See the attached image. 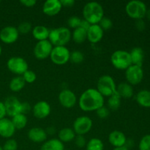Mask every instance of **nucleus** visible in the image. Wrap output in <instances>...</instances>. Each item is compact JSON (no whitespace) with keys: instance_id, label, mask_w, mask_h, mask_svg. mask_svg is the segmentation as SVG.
Instances as JSON below:
<instances>
[{"instance_id":"nucleus-1","label":"nucleus","mask_w":150,"mask_h":150,"mask_svg":"<svg viewBox=\"0 0 150 150\" xmlns=\"http://www.w3.org/2000/svg\"><path fill=\"white\" fill-rule=\"evenodd\" d=\"M104 97L97 89L89 88L81 95L79 99V105L83 111H96L98 108L103 106Z\"/></svg>"},{"instance_id":"nucleus-2","label":"nucleus","mask_w":150,"mask_h":150,"mask_svg":"<svg viewBox=\"0 0 150 150\" xmlns=\"http://www.w3.org/2000/svg\"><path fill=\"white\" fill-rule=\"evenodd\" d=\"M83 19L91 25L98 24L104 17V9L98 1H89L83 8Z\"/></svg>"},{"instance_id":"nucleus-3","label":"nucleus","mask_w":150,"mask_h":150,"mask_svg":"<svg viewBox=\"0 0 150 150\" xmlns=\"http://www.w3.org/2000/svg\"><path fill=\"white\" fill-rule=\"evenodd\" d=\"M71 40V32L65 26L50 29L48 40L53 46H65Z\"/></svg>"},{"instance_id":"nucleus-4","label":"nucleus","mask_w":150,"mask_h":150,"mask_svg":"<svg viewBox=\"0 0 150 150\" xmlns=\"http://www.w3.org/2000/svg\"><path fill=\"white\" fill-rule=\"evenodd\" d=\"M146 5L140 0H132L128 1L125 6V12L129 17L135 20H141L146 16Z\"/></svg>"},{"instance_id":"nucleus-5","label":"nucleus","mask_w":150,"mask_h":150,"mask_svg":"<svg viewBox=\"0 0 150 150\" xmlns=\"http://www.w3.org/2000/svg\"><path fill=\"white\" fill-rule=\"evenodd\" d=\"M97 90L103 97H110L117 92L115 81L109 75H103L98 79Z\"/></svg>"},{"instance_id":"nucleus-6","label":"nucleus","mask_w":150,"mask_h":150,"mask_svg":"<svg viewBox=\"0 0 150 150\" xmlns=\"http://www.w3.org/2000/svg\"><path fill=\"white\" fill-rule=\"evenodd\" d=\"M111 62L116 69L125 70L132 64L130 53L125 50L115 51L111 56Z\"/></svg>"},{"instance_id":"nucleus-7","label":"nucleus","mask_w":150,"mask_h":150,"mask_svg":"<svg viewBox=\"0 0 150 150\" xmlns=\"http://www.w3.org/2000/svg\"><path fill=\"white\" fill-rule=\"evenodd\" d=\"M70 51L66 46H54L50 59L57 65H63L70 61Z\"/></svg>"},{"instance_id":"nucleus-8","label":"nucleus","mask_w":150,"mask_h":150,"mask_svg":"<svg viewBox=\"0 0 150 150\" xmlns=\"http://www.w3.org/2000/svg\"><path fill=\"white\" fill-rule=\"evenodd\" d=\"M7 67L13 73L22 76L26 70H29L28 62L21 57H13L7 60Z\"/></svg>"},{"instance_id":"nucleus-9","label":"nucleus","mask_w":150,"mask_h":150,"mask_svg":"<svg viewBox=\"0 0 150 150\" xmlns=\"http://www.w3.org/2000/svg\"><path fill=\"white\" fill-rule=\"evenodd\" d=\"M93 126L92 119L87 116H81L75 120L73 125V130L76 135L84 136L89 133Z\"/></svg>"},{"instance_id":"nucleus-10","label":"nucleus","mask_w":150,"mask_h":150,"mask_svg":"<svg viewBox=\"0 0 150 150\" xmlns=\"http://www.w3.org/2000/svg\"><path fill=\"white\" fill-rule=\"evenodd\" d=\"M144 78V70L142 67L131 64L125 70V79L130 85H137L142 82Z\"/></svg>"},{"instance_id":"nucleus-11","label":"nucleus","mask_w":150,"mask_h":150,"mask_svg":"<svg viewBox=\"0 0 150 150\" xmlns=\"http://www.w3.org/2000/svg\"><path fill=\"white\" fill-rule=\"evenodd\" d=\"M53 47L52 44L48 40L38 41L34 48V55L39 60L45 59L50 57Z\"/></svg>"},{"instance_id":"nucleus-12","label":"nucleus","mask_w":150,"mask_h":150,"mask_svg":"<svg viewBox=\"0 0 150 150\" xmlns=\"http://www.w3.org/2000/svg\"><path fill=\"white\" fill-rule=\"evenodd\" d=\"M7 115L13 117L17 114H22V103L15 96H9L4 102Z\"/></svg>"},{"instance_id":"nucleus-13","label":"nucleus","mask_w":150,"mask_h":150,"mask_svg":"<svg viewBox=\"0 0 150 150\" xmlns=\"http://www.w3.org/2000/svg\"><path fill=\"white\" fill-rule=\"evenodd\" d=\"M19 32L18 29L13 26H7L0 31V40L6 44H12L18 40Z\"/></svg>"},{"instance_id":"nucleus-14","label":"nucleus","mask_w":150,"mask_h":150,"mask_svg":"<svg viewBox=\"0 0 150 150\" xmlns=\"http://www.w3.org/2000/svg\"><path fill=\"white\" fill-rule=\"evenodd\" d=\"M59 101L64 108H71L77 103V98L73 91L65 89L62 90L59 94Z\"/></svg>"},{"instance_id":"nucleus-15","label":"nucleus","mask_w":150,"mask_h":150,"mask_svg":"<svg viewBox=\"0 0 150 150\" xmlns=\"http://www.w3.org/2000/svg\"><path fill=\"white\" fill-rule=\"evenodd\" d=\"M51 112V108L48 102L44 100L36 103L32 108V114L35 118L43 120L48 117Z\"/></svg>"},{"instance_id":"nucleus-16","label":"nucleus","mask_w":150,"mask_h":150,"mask_svg":"<svg viewBox=\"0 0 150 150\" xmlns=\"http://www.w3.org/2000/svg\"><path fill=\"white\" fill-rule=\"evenodd\" d=\"M62 8L60 0H47L42 4V12L48 16H54L59 13Z\"/></svg>"},{"instance_id":"nucleus-17","label":"nucleus","mask_w":150,"mask_h":150,"mask_svg":"<svg viewBox=\"0 0 150 150\" xmlns=\"http://www.w3.org/2000/svg\"><path fill=\"white\" fill-rule=\"evenodd\" d=\"M127 140L125 133L120 130H114L108 135V142L114 148L125 146Z\"/></svg>"},{"instance_id":"nucleus-18","label":"nucleus","mask_w":150,"mask_h":150,"mask_svg":"<svg viewBox=\"0 0 150 150\" xmlns=\"http://www.w3.org/2000/svg\"><path fill=\"white\" fill-rule=\"evenodd\" d=\"M47 134L45 130L40 127H35L31 128L28 132V138L34 143H44L46 141Z\"/></svg>"},{"instance_id":"nucleus-19","label":"nucleus","mask_w":150,"mask_h":150,"mask_svg":"<svg viewBox=\"0 0 150 150\" xmlns=\"http://www.w3.org/2000/svg\"><path fill=\"white\" fill-rule=\"evenodd\" d=\"M16 130L11 120L6 117L0 120V136L5 139H11Z\"/></svg>"},{"instance_id":"nucleus-20","label":"nucleus","mask_w":150,"mask_h":150,"mask_svg":"<svg viewBox=\"0 0 150 150\" xmlns=\"http://www.w3.org/2000/svg\"><path fill=\"white\" fill-rule=\"evenodd\" d=\"M104 31L99 24H92L87 30V40L91 43H98L103 38Z\"/></svg>"},{"instance_id":"nucleus-21","label":"nucleus","mask_w":150,"mask_h":150,"mask_svg":"<svg viewBox=\"0 0 150 150\" xmlns=\"http://www.w3.org/2000/svg\"><path fill=\"white\" fill-rule=\"evenodd\" d=\"M49 32L50 29L48 27L42 26V25H38V26H35L32 30V36L38 41L48 40Z\"/></svg>"},{"instance_id":"nucleus-22","label":"nucleus","mask_w":150,"mask_h":150,"mask_svg":"<svg viewBox=\"0 0 150 150\" xmlns=\"http://www.w3.org/2000/svg\"><path fill=\"white\" fill-rule=\"evenodd\" d=\"M129 53H130L132 64L142 67L144 58V53L143 49L141 47H135Z\"/></svg>"},{"instance_id":"nucleus-23","label":"nucleus","mask_w":150,"mask_h":150,"mask_svg":"<svg viewBox=\"0 0 150 150\" xmlns=\"http://www.w3.org/2000/svg\"><path fill=\"white\" fill-rule=\"evenodd\" d=\"M117 92L122 98H130L133 97L134 90L130 83L127 82H122L117 86Z\"/></svg>"},{"instance_id":"nucleus-24","label":"nucleus","mask_w":150,"mask_h":150,"mask_svg":"<svg viewBox=\"0 0 150 150\" xmlns=\"http://www.w3.org/2000/svg\"><path fill=\"white\" fill-rule=\"evenodd\" d=\"M40 150H64V145L58 139H51L42 144Z\"/></svg>"},{"instance_id":"nucleus-25","label":"nucleus","mask_w":150,"mask_h":150,"mask_svg":"<svg viewBox=\"0 0 150 150\" xmlns=\"http://www.w3.org/2000/svg\"><path fill=\"white\" fill-rule=\"evenodd\" d=\"M76 134L75 133L73 128L70 127H64L59 131L58 139L61 141L63 144L68 143L72 142L76 138Z\"/></svg>"},{"instance_id":"nucleus-26","label":"nucleus","mask_w":150,"mask_h":150,"mask_svg":"<svg viewBox=\"0 0 150 150\" xmlns=\"http://www.w3.org/2000/svg\"><path fill=\"white\" fill-rule=\"evenodd\" d=\"M136 99L141 106L150 108V91L146 89L139 91L136 95Z\"/></svg>"},{"instance_id":"nucleus-27","label":"nucleus","mask_w":150,"mask_h":150,"mask_svg":"<svg viewBox=\"0 0 150 150\" xmlns=\"http://www.w3.org/2000/svg\"><path fill=\"white\" fill-rule=\"evenodd\" d=\"M71 39L76 43H83L87 40V31L82 27H78L71 33Z\"/></svg>"},{"instance_id":"nucleus-28","label":"nucleus","mask_w":150,"mask_h":150,"mask_svg":"<svg viewBox=\"0 0 150 150\" xmlns=\"http://www.w3.org/2000/svg\"><path fill=\"white\" fill-rule=\"evenodd\" d=\"M11 121L16 130H22L27 125L28 119L25 114H19L12 117Z\"/></svg>"},{"instance_id":"nucleus-29","label":"nucleus","mask_w":150,"mask_h":150,"mask_svg":"<svg viewBox=\"0 0 150 150\" xmlns=\"http://www.w3.org/2000/svg\"><path fill=\"white\" fill-rule=\"evenodd\" d=\"M25 84H26V82L23 80V77L21 76H18L13 78L10 81L9 87H10L11 91H13L14 92H17L22 90L23 89V87H24Z\"/></svg>"},{"instance_id":"nucleus-30","label":"nucleus","mask_w":150,"mask_h":150,"mask_svg":"<svg viewBox=\"0 0 150 150\" xmlns=\"http://www.w3.org/2000/svg\"><path fill=\"white\" fill-rule=\"evenodd\" d=\"M121 99L122 98L117 92L113 94L111 96L108 97V101H107L108 108L111 110H113V111H117L121 105Z\"/></svg>"},{"instance_id":"nucleus-31","label":"nucleus","mask_w":150,"mask_h":150,"mask_svg":"<svg viewBox=\"0 0 150 150\" xmlns=\"http://www.w3.org/2000/svg\"><path fill=\"white\" fill-rule=\"evenodd\" d=\"M86 150H104V144L98 138H92L86 143Z\"/></svg>"},{"instance_id":"nucleus-32","label":"nucleus","mask_w":150,"mask_h":150,"mask_svg":"<svg viewBox=\"0 0 150 150\" xmlns=\"http://www.w3.org/2000/svg\"><path fill=\"white\" fill-rule=\"evenodd\" d=\"M84 59L83 53L80 51H73V52H70V61L74 64H79L82 62Z\"/></svg>"},{"instance_id":"nucleus-33","label":"nucleus","mask_w":150,"mask_h":150,"mask_svg":"<svg viewBox=\"0 0 150 150\" xmlns=\"http://www.w3.org/2000/svg\"><path fill=\"white\" fill-rule=\"evenodd\" d=\"M139 150H150V134L142 138L139 144Z\"/></svg>"},{"instance_id":"nucleus-34","label":"nucleus","mask_w":150,"mask_h":150,"mask_svg":"<svg viewBox=\"0 0 150 150\" xmlns=\"http://www.w3.org/2000/svg\"><path fill=\"white\" fill-rule=\"evenodd\" d=\"M22 77H23V80L26 83H32L36 81L37 79V76L36 73H35L34 71L30 70H28L22 75Z\"/></svg>"},{"instance_id":"nucleus-35","label":"nucleus","mask_w":150,"mask_h":150,"mask_svg":"<svg viewBox=\"0 0 150 150\" xmlns=\"http://www.w3.org/2000/svg\"><path fill=\"white\" fill-rule=\"evenodd\" d=\"M18 31L19 34H27L32 30V24L28 21H23L18 26Z\"/></svg>"},{"instance_id":"nucleus-36","label":"nucleus","mask_w":150,"mask_h":150,"mask_svg":"<svg viewBox=\"0 0 150 150\" xmlns=\"http://www.w3.org/2000/svg\"><path fill=\"white\" fill-rule=\"evenodd\" d=\"M82 19H81L79 16H73L70 17L67 20V24L72 29H75L78 27H80L81 22Z\"/></svg>"},{"instance_id":"nucleus-37","label":"nucleus","mask_w":150,"mask_h":150,"mask_svg":"<svg viewBox=\"0 0 150 150\" xmlns=\"http://www.w3.org/2000/svg\"><path fill=\"white\" fill-rule=\"evenodd\" d=\"M3 150H17L18 143L15 139H8L2 146Z\"/></svg>"},{"instance_id":"nucleus-38","label":"nucleus","mask_w":150,"mask_h":150,"mask_svg":"<svg viewBox=\"0 0 150 150\" xmlns=\"http://www.w3.org/2000/svg\"><path fill=\"white\" fill-rule=\"evenodd\" d=\"M99 26L102 28V29L103 31L108 30V29H111L113 26V22L109 18L105 17L104 16L102 19L100 20V21L99 22Z\"/></svg>"},{"instance_id":"nucleus-39","label":"nucleus","mask_w":150,"mask_h":150,"mask_svg":"<svg viewBox=\"0 0 150 150\" xmlns=\"http://www.w3.org/2000/svg\"><path fill=\"white\" fill-rule=\"evenodd\" d=\"M96 114L100 119H102V120H104V119H106L107 117L109 116L110 114V110L108 109V108L103 106L100 107V108H98L96 111Z\"/></svg>"},{"instance_id":"nucleus-40","label":"nucleus","mask_w":150,"mask_h":150,"mask_svg":"<svg viewBox=\"0 0 150 150\" xmlns=\"http://www.w3.org/2000/svg\"><path fill=\"white\" fill-rule=\"evenodd\" d=\"M74 140L75 144L79 148L84 147V146H86V143H87L84 136H81V135H76Z\"/></svg>"},{"instance_id":"nucleus-41","label":"nucleus","mask_w":150,"mask_h":150,"mask_svg":"<svg viewBox=\"0 0 150 150\" xmlns=\"http://www.w3.org/2000/svg\"><path fill=\"white\" fill-rule=\"evenodd\" d=\"M20 3L26 7H32L36 4V0H21Z\"/></svg>"},{"instance_id":"nucleus-42","label":"nucleus","mask_w":150,"mask_h":150,"mask_svg":"<svg viewBox=\"0 0 150 150\" xmlns=\"http://www.w3.org/2000/svg\"><path fill=\"white\" fill-rule=\"evenodd\" d=\"M6 115H7V112H6V108L4 103L0 101V120L5 118Z\"/></svg>"},{"instance_id":"nucleus-43","label":"nucleus","mask_w":150,"mask_h":150,"mask_svg":"<svg viewBox=\"0 0 150 150\" xmlns=\"http://www.w3.org/2000/svg\"><path fill=\"white\" fill-rule=\"evenodd\" d=\"M62 7H73L75 4L74 0H60Z\"/></svg>"},{"instance_id":"nucleus-44","label":"nucleus","mask_w":150,"mask_h":150,"mask_svg":"<svg viewBox=\"0 0 150 150\" xmlns=\"http://www.w3.org/2000/svg\"><path fill=\"white\" fill-rule=\"evenodd\" d=\"M30 111H31L30 104L26 102L22 103V114L26 115V114L29 113Z\"/></svg>"},{"instance_id":"nucleus-45","label":"nucleus","mask_w":150,"mask_h":150,"mask_svg":"<svg viewBox=\"0 0 150 150\" xmlns=\"http://www.w3.org/2000/svg\"><path fill=\"white\" fill-rule=\"evenodd\" d=\"M136 26L139 30H144L145 28V23L143 21V19L141 20H136Z\"/></svg>"},{"instance_id":"nucleus-46","label":"nucleus","mask_w":150,"mask_h":150,"mask_svg":"<svg viewBox=\"0 0 150 150\" xmlns=\"http://www.w3.org/2000/svg\"><path fill=\"white\" fill-rule=\"evenodd\" d=\"M91 26L90 23L89 22H87L86 21H85L84 19H82L81 22V25H80V27L83 28L84 29H86V31L88 30V29L89 28V26Z\"/></svg>"},{"instance_id":"nucleus-47","label":"nucleus","mask_w":150,"mask_h":150,"mask_svg":"<svg viewBox=\"0 0 150 150\" xmlns=\"http://www.w3.org/2000/svg\"><path fill=\"white\" fill-rule=\"evenodd\" d=\"M113 150H130L129 149H127L126 146H122V147H118V148H114Z\"/></svg>"},{"instance_id":"nucleus-48","label":"nucleus","mask_w":150,"mask_h":150,"mask_svg":"<svg viewBox=\"0 0 150 150\" xmlns=\"http://www.w3.org/2000/svg\"><path fill=\"white\" fill-rule=\"evenodd\" d=\"M146 16L147 17V18L150 21V8L149 9V10H147V11H146Z\"/></svg>"},{"instance_id":"nucleus-49","label":"nucleus","mask_w":150,"mask_h":150,"mask_svg":"<svg viewBox=\"0 0 150 150\" xmlns=\"http://www.w3.org/2000/svg\"><path fill=\"white\" fill-rule=\"evenodd\" d=\"M1 51H2V49H1V45H0V56H1Z\"/></svg>"},{"instance_id":"nucleus-50","label":"nucleus","mask_w":150,"mask_h":150,"mask_svg":"<svg viewBox=\"0 0 150 150\" xmlns=\"http://www.w3.org/2000/svg\"><path fill=\"white\" fill-rule=\"evenodd\" d=\"M0 150H3L2 149V146H1V145H0Z\"/></svg>"}]
</instances>
